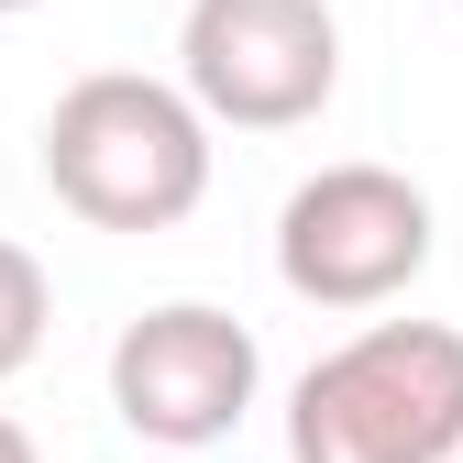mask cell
<instances>
[{"mask_svg":"<svg viewBox=\"0 0 463 463\" xmlns=\"http://www.w3.org/2000/svg\"><path fill=\"white\" fill-rule=\"evenodd\" d=\"M12 12H33V0H0V23H12Z\"/></svg>","mask_w":463,"mask_h":463,"instance_id":"ba28073f","label":"cell"},{"mask_svg":"<svg viewBox=\"0 0 463 463\" xmlns=\"http://www.w3.org/2000/svg\"><path fill=\"white\" fill-rule=\"evenodd\" d=\"M254 386H265L254 331L232 309H210V298H165V309L122 320V342H110V420L133 441H165V452L232 441Z\"/></svg>","mask_w":463,"mask_h":463,"instance_id":"5b68a950","label":"cell"},{"mask_svg":"<svg viewBox=\"0 0 463 463\" xmlns=\"http://www.w3.org/2000/svg\"><path fill=\"white\" fill-rule=\"evenodd\" d=\"M44 331H55V276H44L23 243H0V386L44 354Z\"/></svg>","mask_w":463,"mask_h":463,"instance_id":"8992f818","label":"cell"},{"mask_svg":"<svg viewBox=\"0 0 463 463\" xmlns=\"http://www.w3.org/2000/svg\"><path fill=\"white\" fill-rule=\"evenodd\" d=\"M287 463H463V331L364 320L287 386Z\"/></svg>","mask_w":463,"mask_h":463,"instance_id":"7a4b0ae2","label":"cell"},{"mask_svg":"<svg viewBox=\"0 0 463 463\" xmlns=\"http://www.w3.org/2000/svg\"><path fill=\"white\" fill-rule=\"evenodd\" d=\"M177 78L232 133H298L342 89V23L331 0H188Z\"/></svg>","mask_w":463,"mask_h":463,"instance_id":"277c9868","label":"cell"},{"mask_svg":"<svg viewBox=\"0 0 463 463\" xmlns=\"http://www.w3.org/2000/svg\"><path fill=\"white\" fill-rule=\"evenodd\" d=\"M441 254V210L420 177H397V165H320V177L287 188L276 210V287L309 309H386L409 298Z\"/></svg>","mask_w":463,"mask_h":463,"instance_id":"3957f363","label":"cell"},{"mask_svg":"<svg viewBox=\"0 0 463 463\" xmlns=\"http://www.w3.org/2000/svg\"><path fill=\"white\" fill-rule=\"evenodd\" d=\"M0 463H44V452H33V430H23V420H0Z\"/></svg>","mask_w":463,"mask_h":463,"instance_id":"52a82bcc","label":"cell"},{"mask_svg":"<svg viewBox=\"0 0 463 463\" xmlns=\"http://www.w3.org/2000/svg\"><path fill=\"white\" fill-rule=\"evenodd\" d=\"M44 188L89 232H177L210 199V110L188 78L99 67L44 110Z\"/></svg>","mask_w":463,"mask_h":463,"instance_id":"6da1fadb","label":"cell"},{"mask_svg":"<svg viewBox=\"0 0 463 463\" xmlns=\"http://www.w3.org/2000/svg\"><path fill=\"white\" fill-rule=\"evenodd\" d=\"M452 12H463V0H452Z\"/></svg>","mask_w":463,"mask_h":463,"instance_id":"9c48e42d","label":"cell"}]
</instances>
